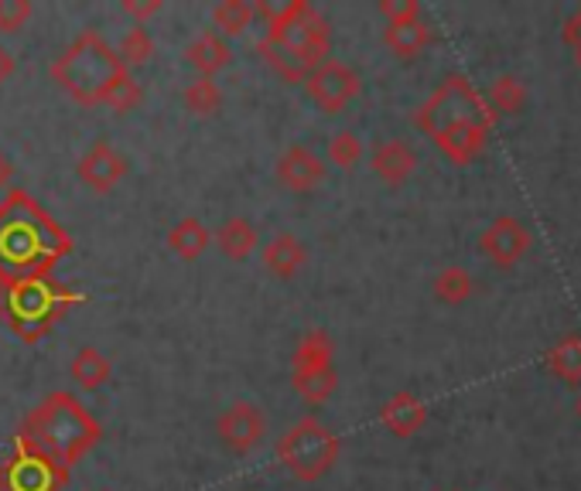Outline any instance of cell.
Wrapping results in <instances>:
<instances>
[{"label": "cell", "mask_w": 581, "mask_h": 491, "mask_svg": "<svg viewBox=\"0 0 581 491\" xmlns=\"http://www.w3.org/2000/svg\"><path fill=\"white\" fill-rule=\"evenodd\" d=\"M72 253V236L24 188L0 198V287L51 277Z\"/></svg>", "instance_id": "6da1fadb"}, {"label": "cell", "mask_w": 581, "mask_h": 491, "mask_svg": "<svg viewBox=\"0 0 581 491\" xmlns=\"http://www.w3.org/2000/svg\"><path fill=\"white\" fill-rule=\"evenodd\" d=\"M103 437L100 420L82 407V399L72 393H48L38 407L21 420L14 441H24L38 454L51 457L55 465L72 471Z\"/></svg>", "instance_id": "7a4b0ae2"}, {"label": "cell", "mask_w": 581, "mask_h": 491, "mask_svg": "<svg viewBox=\"0 0 581 491\" xmlns=\"http://www.w3.org/2000/svg\"><path fill=\"white\" fill-rule=\"evenodd\" d=\"M51 79L82 106H103L106 96L130 75L117 48L100 32H82L59 59L51 62Z\"/></svg>", "instance_id": "3957f363"}, {"label": "cell", "mask_w": 581, "mask_h": 491, "mask_svg": "<svg viewBox=\"0 0 581 491\" xmlns=\"http://www.w3.org/2000/svg\"><path fill=\"white\" fill-rule=\"evenodd\" d=\"M82 301H86V294L72 291L66 283H55L51 277L21 280L0 287V317L18 331V338L35 344Z\"/></svg>", "instance_id": "277c9868"}, {"label": "cell", "mask_w": 581, "mask_h": 491, "mask_svg": "<svg viewBox=\"0 0 581 491\" xmlns=\"http://www.w3.org/2000/svg\"><path fill=\"white\" fill-rule=\"evenodd\" d=\"M281 465L298 481H318L339 457V437L328 426H322L315 417L298 420L278 444Z\"/></svg>", "instance_id": "5b68a950"}, {"label": "cell", "mask_w": 581, "mask_h": 491, "mask_svg": "<svg viewBox=\"0 0 581 491\" xmlns=\"http://www.w3.org/2000/svg\"><path fill=\"white\" fill-rule=\"evenodd\" d=\"M69 475L51 457L27 447L24 441H14V454L0 465V491H62L69 484Z\"/></svg>", "instance_id": "8992f818"}, {"label": "cell", "mask_w": 581, "mask_h": 491, "mask_svg": "<svg viewBox=\"0 0 581 491\" xmlns=\"http://www.w3.org/2000/svg\"><path fill=\"white\" fill-rule=\"evenodd\" d=\"M216 433H219V441H223L233 454L254 451L264 441V433H267L264 410L254 407V402H233V407L223 417H219Z\"/></svg>", "instance_id": "52a82bcc"}, {"label": "cell", "mask_w": 581, "mask_h": 491, "mask_svg": "<svg viewBox=\"0 0 581 491\" xmlns=\"http://www.w3.org/2000/svg\"><path fill=\"white\" fill-rule=\"evenodd\" d=\"M309 93H312V100L325 109V113H339L352 96H356V90H359V75L349 69V66H342V62H322L309 79Z\"/></svg>", "instance_id": "ba28073f"}, {"label": "cell", "mask_w": 581, "mask_h": 491, "mask_svg": "<svg viewBox=\"0 0 581 491\" xmlns=\"http://www.w3.org/2000/svg\"><path fill=\"white\" fill-rule=\"evenodd\" d=\"M124 175H127V161L117 148H109L106 140L93 143V148L79 161V178L86 182L93 191H109L114 185L124 182Z\"/></svg>", "instance_id": "9c48e42d"}, {"label": "cell", "mask_w": 581, "mask_h": 491, "mask_svg": "<svg viewBox=\"0 0 581 491\" xmlns=\"http://www.w3.org/2000/svg\"><path fill=\"white\" fill-rule=\"evenodd\" d=\"M322 178H325V164L318 161L315 151L301 148V143L288 148L278 161V182L288 185L291 191H312Z\"/></svg>", "instance_id": "30bf717a"}, {"label": "cell", "mask_w": 581, "mask_h": 491, "mask_svg": "<svg viewBox=\"0 0 581 491\" xmlns=\"http://www.w3.org/2000/svg\"><path fill=\"white\" fill-rule=\"evenodd\" d=\"M304 259H309V249L294 233H278L264 246V267L281 280L294 277L304 267Z\"/></svg>", "instance_id": "8fae6325"}, {"label": "cell", "mask_w": 581, "mask_h": 491, "mask_svg": "<svg viewBox=\"0 0 581 491\" xmlns=\"http://www.w3.org/2000/svg\"><path fill=\"white\" fill-rule=\"evenodd\" d=\"M185 55H188V62L202 72V79H212L216 72H223V69L233 62V48H230V42L219 35V32L199 35L196 42L188 45Z\"/></svg>", "instance_id": "7c38bea8"}, {"label": "cell", "mask_w": 581, "mask_h": 491, "mask_svg": "<svg viewBox=\"0 0 581 491\" xmlns=\"http://www.w3.org/2000/svg\"><path fill=\"white\" fill-rule=\"evenodd\" d=\"M257 51L267 59V66L278 69L288 82H304V79H309L318 69V62H312L309 55H301V51H294V48H288L281 42H274L267 35L257 42Z\"/></svg>", "instance_id": "4fadbf2b"}, {"label": "cell", "mask_w": 581, "mask_h": 491, "mask_svg": "<svg viewBox=\"0 0 581 491\" xmlns=\"http://www.w3.org/2000/svg\"><path fill=\"white\" fill-rule=\"evenodd\" d=\"M216 249L240 264V259H246L257 249V229L246 219H226L216 229Z\"/></svg>", "instance_id": "5bb4252c"}, {"label": "cell", "mask_w": 581, "mask_h": 491, "mask_svg": "<svg viewBox=\"0 0 581 491\" xmlns=\"http://www.w3.org/2000/svg\"><path fill=\"white\" fill-rule=\"evenodd\" d=\"M209 229L199 222V219H182L172 233H169V246H172V253L175 256H182V259H199L202 253H206V246H209Z\"/></svg>", "instance_id": "9a60e30c"}, {"label": "cell", "mask_w": 581, "mask_h": 491, "mask_svg": "<svg viewBox=\"0 0 581 491\" xmlns=\"http://www.w3.org/2000/svg\"><path fill=\"white\" fill-rule=\"evenodd\" d=\"M328 365H332V341H328V335L322 328H312L294 349V372L328 369Z\"/></svg>", "instance_id": "2e32d148"}, {"label": "cell", "mask_w": 581, "mask_h": 491, "mask_svg": "<svg viewBox=\"0 0 581 491\" xmlns=\"http://www.w3.org/2000/svg\"><path fill=\"white\" fill-rule=\"evenodd\" d=\"M69 372H72V379L82 389H100L109 379V362L96 349H79L75 359H72V365H69Z\"/></svg>", "instance_id": "e0dca14e"}, {"label": "cell", "mask_w": 581, "mask_h": 491, "mask_svg": "<svg viewBox=\"0 0 581 491\" xmlns=\"http://www.w3.org/2000/svg\"><path fill=\"white\" fill-rule=\"evenodd\" d=\"M410 164H414V157L404 143H380V148L373 151V167L386 182H400L410 171Z\"/></svg>", "instance_id": "ac0fdd59"}, {"label": "cell", "mask_w": 581, "mask_h": 491, "mask_svg": "<svg viewBox=\"0 0 581 491\" xmlns=\"http://www.w3.org/2000/svg\"><path fill=\"white\" fill-rule=\"evenodd\" d=\"M294 389L301 399L309 402H325L336 393V369H309V372H294Z\"/></svg>", "instance_id": "d6986e66"}, {"label": "cell", "mask_w": 581, "mask_h": 491, "mask_svg": "<svg viewBox=\"0 0 581 491\" xmlns=\"http://www.w3.org/2000/svg\"><path fill=\"white\" fill-rule=\"evenodd\" d=\"M254 17H257L254 4H246V0H223V4H216L212 11V21L223 35H243Z\"/></svg>", "instance_id": "ffe728a7"}, {"label": "cell", "mask_w": 581, "mask_h": 491, "mask_svg": "<svg viewBox=\"0 0 581 491\" xmlns=\"http://www.w3.org/2000/svg\"><path fill=\"white\" fill-rule=\"evenodd\" d=\"M219 103H223V93L212 79H196L185 85V109L196 113V117H209L219 109Z\"/></svg>", "instance_id": "44dd1931"}, {"label": "cell", "mask_w": 581, "mask_h": 491, "mask_svg": "<svg viewBox=\"0 0 581 491\" xmlns=\"http://www.w3.org/2000/svg\"><path fill=\"white\" fill-rule=\"evenodd\" d=\"M117 55H120V62H124L127 69H130V66H144L151 55H154V42H151V35H148V27H144V24H133L130 32L120 38Z\"/></svg>", "instance_id": "7402d4cb"}, {"label": "cell", "mask_w": 581, "mask_h": 491, "mask_svg": "<svg viewBox=\"0 0 581 491\" xmlns=\"http://www.w3.org/2000/svg\"><path fill=\"white\" fill-rule=\"evenodd\" d=\"M383 423L394 426L397 433H410L414 426L421 423V407L410 396H397L391 407L383 410Z\"/></svg>", "instance_id": "603a6c76"}, {"label": "cell", "mask_w": 581, "mask_h": 491, "mask_svg": "<svg viewBox=\"0 0 581 491\" xmlns=\"http://www.w3.org/2000/svg\"><path fill=\"white\" fill-rule=\"evenodd\" d=\"M359 157H363V143H359L356 133L342 130V133L332 137V143H328V161L332 164H339L342 171H349V167L359 164Z\"/></svg>", "instance_id": "cb8c5ba5"}, {"label": "cell", "mask_w": 581, "mask_h": 491, "mask_svg": "<svg viewBox=\"0 0 581 491\" xmlns=\"http://www.w3.org/2000/svg\"><path fill=\"white\" fill-rule=\"evenodd\" d=\"M386 42H391L400 55H414L425 42V27L418 21H394V27L386 32Z\"/></svg>", "instance_id": "d4e9b609"}, {"label": "cell", "mask_w": 581, "mask_h": 491, "mask_svg": "<svg viewBox=\"0 0 581 491\" xmlns=\"http://www.w3.org/2000/svg\"><path fill=\"white\" fill-rule=\"evenodd\" d=\"M309 0H260V4H254V14L267 17V27H278L284 21H291Z\"/></svg>", "instance_id": "484cf974"}, {"label": "cell", "mask_w": 581, "mask_h": 491, "mask_svg": "<svg viewBox=\"0 0 581 491\" xmlns=\"http://www.w3.org/2000/svg\"><path fill=\"white\" fill-rule=\"evenodd\" d=\"M27 17H32L27 0H0V32H21Z\"/></svg>", "instance_id": "4316f807"}, {"label": "cell", "mask_w": 581, "mask_h": 491, "mask_svg": "<svg viewBox=\"0 0 581 491\" xmlns=\"http://www.w3.org/2000/svg\"><path fill=\"white\" fill-rule=\"evenodd\" d=\"M141 96H144V93H141V85H137V82L127 75V79L117 85V90L106 96V103H103V106L117 109V113H127V109H133L137 103H141Z\"/></svg>", "instance_id": "83f0119b"}, {"label": "cell", "mask_w": 581, "mask_h": 491, "mask_svg": "<svg viewBox=\"0 0 581 491\" xmlns=\"http://www.w3.org/2000/svg\"><path fill=\"white\" fill-rule=\"evenodd\" d=\"M124 11L137 17V24H144L151 14L161 11V0H124Z\"/></svg>", "instance_id": "f1b7e54d"}, {"label": "cell", "mask_w": 581, "mask_h": 491, "mask_svg": "<svg viewBox=\"0 0 581 491\" xmlns=\"http://www.w3.org/2000/svg\"><path fill=\"white\" fill-rule=\"evenodd\" d=\"M14 69H18V62H14V55L0 45V82H8L11 75H14Z\"/></svg>", "instance_id": "f546056e"}, {"label": "cell", "mask_w": 581, "mask_h": 491, "mask_svg": "<svg viewBox=\"0 0 581 491\" xmlns=\"http://www.w3.org/2000/svg\"><path fill=\"white\" fill-rule=\"evenodd\" d=\"M11 178H14V164H11V161H8L4 154H0V188H4V185H8Z\"/></svg>", "instance_id": "4dcf8cb0"}]
</instances>
